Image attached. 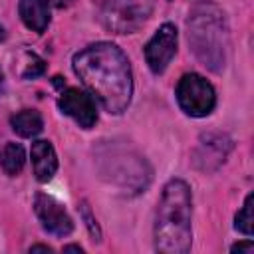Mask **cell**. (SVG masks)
I'll use <instances>...</instances> for the list:
<instances>
[{
  "label": "cell",
  "mask_w": 254,
  "mask_h": 254,
  "mask_svg": "<svg viewBox=\"0 0 254 254\" xmlns=\"http://www.w3.org/2000/svg\"><path fill=\"white\" fill-rule=\"evenodd\" d=\"M34 210H36V216L42 222L44 230H48L50 234L65 236L73 230V222H71L69 214L65 212L64 204L58 202L54 196L38 192L34 198Z\"/></svg>",
  "instance_id": "52a82bcc"
},
{
  "label": "cell",
  "mask_w": 254,
  "mask_h": 254,
  "mask_svg": "<svg viewBox=\"0 0 254 254\" xmlns=\"http://www.w3.org/2000/svg\"><path fill=\"white\" fill-rule=\"evenodd\" d=\"M30 252H52V248L50 246H44V244H34L30 248Z\"/></svg>",
  "instance_id": "d6986e66"
},
{
  "label": "cell",
  "mask_w": 254,
  "mask_h": 254,
  "mask_svg": "<svg viewBox=\"0 0 254 254\" xmlns=\"http://www.w3.org/2000/svg\"><path fill=\"white\" fill-rule=\"evenodd\" d=\"M60 109L67 117H71L79 127L91 129L97 123V109L95 101L89 93L77 87H67L60 97Z\"/></svg>",
  "instance_id": "ba28073f"
},
{
  "label": "cell",
  "mask_w": 254,
  "mask_h": 254,
  "mask_svg": "<svg viewBox=\"0 0 254 254\" xmlns=\"http://www.w3.org/2000/svg\"><path fill=\"white\" fill-rule=\"evenodd\" d=\"M24 163H26V153L22 145L6 143L0 149V167L4 169L6 175H18L24 169Z\"/></svg>",
  "instance_id": "4fadbf2b"
},
{
  "label": "cell",
  "mask_w": 254,
  "mask_h": 254,
  "mask_svg": "<svg viewBox=\"0 0 254 254\" xmlns=\"http://www.w3.org/2000/svg\"><path fill=\"white\" fill-rule=\"evenodd\" d=\"M73 2H75V0H48V4H52L54 8H60V10H62V8H69Z\"/></svg>",
  "instance_id": "ac0fdd59"
},
{
  "label": "cell",
  "mask_w": 254,
  "mask_h": 254,
  "mask_svg": "<svg viewBox=\"0 0 254 254\" xmlns=\"http://www.w3.org/2000/svg\"><path fill=\"white\" fill-rule=\"evenodd\" d=\"M2 89H4V71L0 67V93H2Z\"/></svg>",
  "instance_id": "44dd1931"
},
{
  "label": "cell",
  "mask_w": 254,
  "mask_h": 254,
  "mask_svg": "<svg viewBox=\"0 0 254 254\" xmlns=\"http://www.w3.org/2000/svg\"><path fill=\"white\" fill-rule=\"evenodd\" d=\"M177 101L190 117H206L216 105L214 87L198 73H187L177 83Z\"/></svg>",
  "instance_id": "5b68a950"
},
{
  "label": "cell",
  "mask_w": 254,
  "mask_h": 254,
  "mask_svg": "<svg viewBox=\"0 0 254 254\" xmlns=\"http://www.w3.org/2000/svg\"><path fill=\"white\" fill-rule=\"evenodd\" d=\"M192 198L185 181L173 179L165 185L155 214V250L163 254H187L192 242L190 230Z\"/></svg>",
  "instance_id": "7a4b0ae2"
},
{
  "label": "cell",
  "mask_w": 254,
  "mask_h": 254,
  "mask_svg": "<svg viewBox=\"0 0 254 254\" xmlns=\"http://www.w3.org/2000/svg\"><path fill=\"white\" fill-rule=\"evenodd\" d=\"M18 12H20L22 22L38 34H42L50 24L48 0H20Z\"/></svg>",
  "instance_id": "8fae6325"
},
{
  "label": "cell",
  "mask_w": 254,
  "mask_h": 254,
  "mask_svg": "<svg viewBox=\"0 0 254 254\" xmlns=\"http://www.w3.org/2000/svg\"><path fill=\"white\" fill-rule=\"evenodd\" d=\"M232 252H252L254 250V242L252 240H246V242H238L234 246H230Z\"/></svg>",
  "instance_id": "e0dca14e"
},
{
  "label": "cell",
  "mask_w": 254,
  "mask_h": 254,
  "mask_svg": "<svg viewBox=\"0 0 254 254\" xmlns=\"http://www.w3.org/2000/svg\"><path fill=\"white\" fill-rule=\"evenodd\" d=\"M75 75L107 113L119 115L133 95V73L127 56L111 42H97L71 60Z\"/></svg>",
  "instance_id": "6da1fadb"
},
{
  "label": "cell",
  "mask_w": 254,
  "mask_h": 254,
  "mask_svg": "<svg viewBox=\"0 0 254 254\" xmlns=\"http://www.w3.org/2000/svg\"><path fill=\"white\" fill-rule=\"evenodd\" d=\"M155 2L157 0H103L99 20L115 34H131L151 18Z\"/></svg>",
  "instance_id": "277c9868"
},
{
  "label": "cell",
  "mask_w": 254,
  "mask_h": 254,
  "mask_svg": "<svg viewBox=\"0 0 254 254\" xmlns=\"http://www.w3.org/2000/svg\"><path fill=\"white\" fill-rule=\"evenodd\" d=\"M64 252H79V254H81L83 250H81L79 246H75V244H69V246H64Z\"/></svg>",
  "instance_id": "ffe728a7"
},
{
  "label": "cell",
  "mask_w": 254,
  "mask_h": 254,
  "mask_svg": "<svg viewBox=\"0 0 254 254\" xmlns=\"http://www.w3.org/2000/svg\"><path fill=\"white\" fill-rule=\"evenodd\" d=\"M79 210H81V216H83V220H85V224H87V228H89V234L93 236V240H97V242H99V240H101V232H99V226H97L95 218L91 216V210H89L87 202H81Z\"/></svg>",
  "instance_id": "2e32d148"
},
{
  "label": "cell",
  "mask_w": 254,
  "mask_h": 254,
  "mask_svg": "<svg viewBox=\"0 0 254 254\" xmlns=\"http://www.w3.org/2000/svg\"><path fill=\"white\" fill-rule=\"evenodd\" d=\"M177 54V28L163 24L145 46V60L153 73H163Z\"/></svg>",
  "instance_id": "8992f818"
},
{
  "label": "cell",
  "mask_w": 254,
  "mask_h": 254,
  "mask_svg": "<svg viewBox=\"0 0 254 254\" xmlns=\"http://www.w3.org/2000/svg\"><path fill=\"white\" fill-rule=\"evenodd\" d=\"M187 36L196 60L210 71H222L228 58L230 34L224 12L214 4H196L187 20Z\"/></svg>",
  "instance_id": "3957f363"
},
{
  "label": "cell",
  "mask_w": 254,
  "mask_h": 254,
  "mask_svg": "<svg viewBox=\"0 0 254 254\" xmlns=\"http://www.w3.org/2000/svg\"><path fill=\"white\" fill-rule=\"evenodd\" d=\"M44 69H46L44 60L38 58L36 54H28V64H26V69L22 71V75H24L26 79H30V77H38V75L44 73Z\"/></svg>",
  "instance_id": "9a60e30c"
},
{
  "label": "cell",
  "mask_w": 254,
  "mask_h": 254,
  "mask_svg": "<svg viewBox=\"0 0 254 254\" xmlns=\"http://www.w3.org/2000/svg\"><path fill=\"white\" fill-rule=\"evenodd\" d=\"M4 38H6V32H4V28H2V26H0V42H2V40H4Z\"/></svg>",
  "instance_id": "7402d4cb"
},
{
  "label": "cell",
  "mask_w": 254,
  "mask_h": 254,
  "mask_svg": "<svg viewBox=\"0 0 254 254\" xmlns=\"http://www.w3.org/2000/svg\"><path fill=\"white\" fill-rule=\"evenodd\" d=\"M232 149V141L222 133H206L200 137L194 151V165L200 171H214L224 163L226 155Z\"/></svg>",
  "instance_id": "9c48e42d"
},
{
  "label": "cell",
  "mask_w": 254,
  "mask_h": 254,
  "mask_svg": "<svg viewBox=\"0 0 254 254\" xmlns=\"http://www.w3.org/2000/svg\"><path fill=\"white\" fill-rule=\"evenodd\" d=\"M10 125L20 137H36L44 129V119L34 109H22L16 115H12Z\"/></svg>",
  "instance_id": "7c38bea8"
},
{
  "label": "cell",
  "mask_w": 254,
  "mask_h": 254,
  "mask_svg": "<svg viewBox=\"0 0 254 254\" xmlns=\"http://www.w3.org/2000/svg\"><path fill=\"white\" fill-rule=\"evenodd\" d=\"M32 165L34 175L40 183H48L58 171V157L50 141H36L32 143Z\"/></svg>",
  "instance_id": "30bf717a"
},
{
  "label": "cell",
  "mask_w": 254,
  "mask_h": 254,
  "mask_svg": "<svg viewBox=\"0 0 254 254\" xmlns=\"http://www.w3.org/2000/svg\"><path fill=\"white\" fill-rule=\"evenodd\" d=\"M252 202H254V194L250 192L242 204V208L236 212V218H234V226L236 230H240L242 234L246 236H252L254 232V216H252Z\"/></svg>",
  "instance_id": "5bb4252c"
}]
</instances>
